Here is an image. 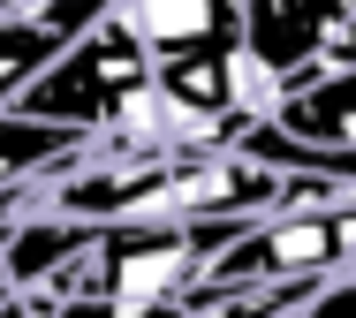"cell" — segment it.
<instances>
[{"label": "cell", "mask_w": 356, "mask_h": 318, "mask_svg": "<svg viewBox=\"0 0 356 318\" xmlns=\"http://www.w3.org/2000/svg\"><path fill=\"white\" fill-rule=\"evenodd\" d=\"M144 83H152V53H144L137 38L114 23V0H106V15L76 38L69 53H61L54 69H38V76H31V91L15 99V114H31V122H61V129L99 137V129L122 114V99H137Z\"/></svg>", "instance_id": "obj_1"}, {"label": "cell", "mask_w": 356, "mask_h": 318, "mask_svg": "<svg viewBox=\"0 0 356 318\" xmlns=\"http://www.w3.org/2000/svg\"><path fill=\"white\" fill-rule=\"evenodd\" d=\"M114 23L152 53V69L243 46V0H114Z\"/></svg>", "instance_id": "obj_2"}, {"label": "cell", "mask_w": 356, "mask_h": 318, "mask_svg": "<svg viewBox=\"0 0 356 318\" xmlns=\"http://www.w3.org/2000/svg\"><path fill=\"white\" fill-rule=\"evenodd\" d=\"M349 0H243V53L273 83H296L326 61V38Z\"/></svg>", "instance_id": "obj_3"}, {"label": "cell", "mask_w": 356, "mask_h": 318, "mask_svg": "<svg viewBox=\"0 0 356 318\" xmlns=\"http://www.w3.org/2000/svg\"><path fill=\"white\" fill-rule=\"evenodd\" d=\"M106 15V0H61V8H46V15H23V23H8L0 15V106H15L38 69H54L61 53H69L76 38L91 31Z\"/></svg>", "instance_id": "obj_4"}, {"label": "cell", "mask_w": 356, "mask_h": 318, "mask_svg": "<svg viewBox=\"0 0 356 318\" xmlns=\"http://www.w3.org/2000/svg\"><path fill=\"white\" fill-rule=\"evenodd\" d=\"M273 122H281L288 137H303V144L356 152V69H311V76L281 83Z\"/></svg>", "instance_id": "obj_5"}, {"label": "cell", "mask_w": 356, "mask_h": 318, "mask_svg": "<svg viewBox=\"0 0 356 318\" xmlns=\"http://www.w3.org/2000/svg\"><path fill=\"white\" fill-rule=\"evenodd\" d=\"M296 318H356V265L334 273V281H318V296H311Z\"/></svg>", "instance_id": "obj_6"}, {"label": "cell", "mask_w": 356, "mask_h": 318, "mask_svg": "<svg viewBox=\"0 0 356 318\" xmlns=\"http://www.w3.org/2000/svg\"><path fill=\"white\" fill-rule=\"evenodd\" d=\"M0 318H38V303H31L23 288H8V281H0Z\"/></svg>", "instance_id": "obj_7"}]
</instances>
